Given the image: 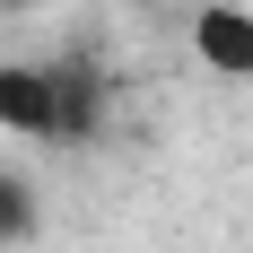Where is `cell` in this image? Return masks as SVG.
<instances>
[{"label": "cell", "mask_w": 253, "mask_h": 253, "mask_svg": "<svg viewBox=\"0 0 253 253\" xmlns=\"http://www.w3.org/2000/svg\"><path fill=\"white\" fill-rule=\"evenodd\" d=\"M192 52L218 79H253V9L245 0H210L201 18H192Z\"/></svg>", "instance_id": "2"}, {"label": "cell", "mask_w": 253, "mask_h": 253, "mask_svg": "<svg viewBox=\"0 0 253 253\" xmlns=\"http://www.w3.org/2000/svg\"><path fill=\"white\" fill-rule=\"evenodd\" d=\"M26 227H35V183H26V175H0V245L26 236Z\"/></svg>", "instance_id": "3"}, {"label": "cell", "mask_w": 253, "mask_h": 253, "mask_svg": "<svg viewBox=\"0 0 253 253\" xmlns=\"http://www.w3.org/2000/svg\"><path fill=\"white\" fill-rule=\"evenodd\" d=\"M96 114L87 70H44V61H0V131L18 140H79Z\"/></svg>", "instance_id": "1"}, {"label": "cell", "mask_w": 253, "mask_h": 253, "mask_svg": "<svg viewBox=\"0 0 253 253\" xmlns=\"http://www.w3.org/2000/svg\"><path fill=\"white\" fill-rule=\"evenodd\" d=\"M0 9H18V0H0Z\"/></svg>", "instance_id": "4"}]
</instances>
